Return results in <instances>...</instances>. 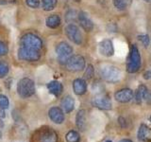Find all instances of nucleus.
<instances>
[{"label":"nucleus","mask_w":151,"mask_h":142,"mask_svg":"<svg viewBox=\"0 0 151 142\" xmlns=\"http://www.w3.org/2000/svg\"><path fill=\"white\" fill-rule=\"evenodd\" d=\"M78 14L75 11H69L65 15V20L66 22H73L78 18Z\"/></svg>","instance_id":"obj_27"},{"label":"nucleus","mask_w":151,"mask_h":142,"mask_svg":"<svg viewBox=\"0 0 151 142\" xmlns=\"http://www.w3.org/2000/svg\"><path fill=\"white\" fill-rule=\"evenodd\" d=\"M98 50L99 53L103 56L106 57H111L114 53V49H113L112 42L111 40H103L102 42L99 43L98 46Z\"/></svg>","instance_id":"obj_11"},{"label":"nucleus","mask_w":151,"mask_h":142,"mask_svg":"<svg viewBox=\"0 0 151 142\" xmlns=\"http://www.w3.org/2000/svg\"><path fill=\"white\" fill-rule=\"evenodd\" d=\"M93 73H94V68L92 64H89L87 66L86 70H85V73H84V78L86 80H90L93 78Z\"/></svg>","instance_id":"obj_26"},{"label":"nucleus","mask_w":151,"mask_h":142,"mask_svg":"<svg viewBox=\"0 0 151 142\" xmlns=\"http://www.w3.org/2000/svg\"><path fill=\"white\" fill-rule=\"evenodd\" d=\"M147 93H148V89L147 87L145 86L144 84H141L140 86L138 87L135 94V101L137 103L141 104L143 101H145V99L146 96H147Z\"/></svg>","instance_id":"obj_18"},{"label":"nucleus","mask_w":151,"mask_h":142,"mask_svg":"<svg viewBox=\"0 0 151 142\" xmlns=\"http://www.w3.org/2000/svg\"><path fill=\"white\" fill-rule=\"evenodd\" d=\"M138 39H139V41H141V43L145 46H148L149 42H150L148 35H139L138 36Z\"/></svg>","instance_id":"obj_31"},{"label":"nucleus","mask_w":151,"mask_h":142,"mask_svg":"<svg viewBox=\"0 0 151 142\" xmlns=\"http://www.w3.org/2000/svg\"><path fill=\"white\" fill-rule=\"evenodd\" d=\"M26 3L28 7L32 9H37L40 6V0H26Z\"/></svg>","instance_id":"obj_29"},{"label":"nucleus","mask_w":151,"mask_h":142,"mask_svg":"<svg viewBox=\"0 0 151 142\" xmlns=\"http://www.w3.org/2000/svg\"><path fill=\"white\" fill-rule=\"evenodd\" d=\"M60 17L57 14H53L46 19V26L50 28H56L60 25Z\"/></svg>","instance_id":"obj_21"},{"label":"nucleus","mask_w":151,"mask_h":142,"mask_svg":"<svg viewBox=\"0 0 151 142\" xmlns=\"http://www.w3.org/2000/svg\"><path fill=\"white\" fill-rule=\"evenodd\" d=\"M58 136L54 131H46L42 135L40 142H57Z\"/></svg>","instance_id":"obj_20"},{"label":"nucleus","mask_w":151,"mask_h":142,"mask_svg":"<svg viewBox=\"0 0 151 142\" xmlns=\"http://www.w3.org/2000/svg\"><path fill=\"white\" fill-rule=\"evenodd\" d=\"M137 136L142 142H151V129L147 125L141 124Z\"/></svg>","instance_id":"obj_13"},{"label":"nucleus","mask_w":151,"mask_h":142,"mask_svg":"<svg viewBox=\"0 0 151 142\" xmlns=\"http://www.w3.org/2000/svg\"><path fill=\"white\" fill-rule=\"evenodd\" d=\"M91 102L93 106L101 109V110H110L112 106L111 99L106 96H102V95H98V96L93 97Z\"/></svg>","instance_id":"obj_9"},{"label":"nucleus","mask_w":151,"mask_h":142,"mask_svg":"<svg viewBox=\"0 0 151 142\" xmlns=\"http://www.w3.org/2000/svg\"><path fill=\"white\" fill-rule=\"evenodd\" d=\"M145 101L147 102L148 104H151V92L150 91H148V93H147V96H146Z\"/></svg>","instance_id":"obj_34"},{"label":"nucleus","mask_w":151,"mask_h":142,"mask_svg":"<svg viewBox=\"0 0 151 142\" xmlns=\"http://www.w3.org/2000/svg\"><path fill=\"white\" fill-rule=\"evenodd\" d=\"M9 52V47L4 42L0 41V56H5Z\"/></svg>","instance_id":"obj_30"},{"label":"nucleus","mask_w":151,"mask_h":142,"mask_svg":"<svg viewBox=\"0 0 151 142\" xmlns=\"http://www.w3.org/2000/svg\"><path fill=\"white\" fill-rule=\"evenodd\" d=\"M118 121H119V124L122 128H126L127 127V122H126V120L123 117H120L118 118Z\"/></svg>","instance_id":"obj_32"},{"label":"nucleus","mask_w":151,"mask_h":142,"mask_svg":"<svg viewBox=\"0 0 151 142\" xmlns=\"http://www.w3.org/2000/svg\"><path fill=\"white\" fill-rule=\"evenodd\" d=\"M78 22L80 24V26L82 27L83 30H85L86 31H91L93 28V24L92 22L91 19L89 18V16L87 15V13H85L83 12H80L78 13Z\"/></svg>","instance_id":"obj_14"},{"label":"nucleus","mask_w":151,"mask_h":142,"mask_svg":"<svg viewBox=\"0 0 151 142\" xmlns=\"http://www.w3.org/2000/svg\"><path fill=\"white\" fill-rule=\"evenodd\" d=\"M66 141L67 142H79L80 140V135L78 132L76 131H70L66 134Z\"/></svg>","instance_id":"obj_24"},{"label":"nucleus","mask_w":151,"mask_h":142,"mask_svg":"<svg viewBox=\"0 0 151 142\" xmlns=\"http://www.w3.org/2000/svg\"><path fill=\"white\" fill-rule=\"evenodd\" d=\"M21 43L23 46L36 50H39L42 47V39L36 34H33V33H27V34L24 35L21 39Z\"/></svg>","instance_id":"obj_5"},{"label":"nucleus","mask_w":151,"mask_h":142,"mask_svg":"<svg viewBox=\"0 0 151 142\" xmlns=\"http://www.w3.org/2000/svg\"><path fill=\"white\" fill-rule=\"evenodd\" d=\"M105 142H111V140H107V141H105Z\"/></svg>","instance_id":"obj_38"},{"label":"nucleus","mask_w":151,"mask_h":142,"mask_svg":"<svg viewBox=\"0 0 151 142\" xmlns=\"http://www.w3.org/2000/svg\"><path fill=\"white\" fill-rule=\"evenodd\" d=\"M101 77L108 83H117L122 79V72L114 65H104L99 70Z\"/></svg>","instance_id":"obj_1"},{"label":"nucleus","mask_w":151,"mask_h":142,"mask_svg":"<svg viewBox=\"0 0 151 142\" xmlns=\"http://www.w3.org/2000/svg\"><path fill=\"white\" fill-rule=\"evenodd\" d=\"M149 120H150V122H151V117H149Z\"/></svg>","instance_id":"obj_39"},{"label":"nucleus","mask_w":151,"mask_h":142,"mask_svg":"<svg viewBox=\"0 0 151 142\" xmlns=\"http://www.w3.org/2000/svg\"><path fill=\"white\" fill-rule=\"evenodd\" d=\"M86 111L81 109V110L78 112L77 116H76V124H77L78 128L80 131H85V129H86Z\"/></svg>","instance_id":"obj_16"},{"label":"nucleus","mask_w":151,"mask_h":142,"mask_svg":"<svg viewBox=\"0 0 151 142\" xmlns=\"http://www.w3.org/2000/svg\"><path fill=\"white\" fill-rule=\"evenodd\" d=\"M47 89H48V91L52 95L58 97L61 94V92H63V84H61L60 82H57V80H52V82H50L48 84H47Z\"/></svg>","instance_id":"obj_17"},{"label":"nucleus","mask_w":151,"mask_h":142,"mask_svg":"<svg viewBox=\"0 0 151 142\" xmlns=\"http://www.w3.org/2000/svg\"><path fill=\"white\" fill-rule=\"evenodd\" d=\"M150 78H151V71H145L144 73V79L149 80Z\"/></svg>","instance_id":"obj_33"},{"label":"nucleus","mask_w":151,"mask_h":142,"mask_svg":"<svg viewBox=\"0 0 151 142\" xmlns=\"http://www.w3.org/2000/svg\"><path fill=\"white\" fill-rule=\"evenodd\" d=\"M42 5L45 11L50 12L57 6V0H42Z\"/></svg>","instance_id":"obj_23"},{"label":"nucleus","mask_w":151,"mask_h":142,"mask_svg":"<svg viewBox=\"0 0 151 142\" xmlns=\"http://www.w3.org/2000/svg\"><path fill=\"white\" fill-rule=\"evenodd\" d=\"M73 89L77 95H83L87 91V83L83 79H76L73 82Z\"/></svg>","instance_id":"obj_15"},{"label":"nucleus","mask_w":151,"mask_h":142,"mask_svg":"<svg viewBox=\"0 0 151 142\" xmlns=\"http://www.w3.org/2000/svg\"><path fill=\"white\" fill-rule=\"evenodd\" d=\"M48 116L50 120L57 123V124H60L64 121V114L63 111L59 107H52L48 111Z\"/></svg>","instance_id":"obj_12"},{"label":"nucleus","mask_w":151,"mask_h":142,"mask_svg":"<svg viewBox=\"0 0 151 142\" xmlns=\"http://www.w3.org/2000/svg\"><path fill=\"white\" fill-rule=\"evenodd\" d=\"M141 67V55L138 47L133 45L130 49V53L129 57V61L127 64V70L129 73L137 72Z\"/></svg>","instance_id":"obj_2"},{"label":"nucleus","mask_w":151,"mask_h":142,"mask_svg":"<svg viewBox=\"0 0 151 142\" xmlns=\"http://www.w3.org/2000/svg\"><path fill=\"white\" fill-rule=\"evenodd\" d=\"M56 53L58 56V60L60 64H66L68 60L72 57L73 49L68 43L66 42H60L58 46H56Z\"/></svg>","instance_id":"obj_4"},{"label":"nucleus","mask_w":151,"mask_h":142,"mask_svg":"<svg viewBox=\"0 0 151 142\" xmlns=\"http://www.w3.org/2000/svg\"><path fill=\"white\" fill-rule=\"evenodd\" d=\"M18 58L27 62H36L40 59V52L36 49H28V47L22 46L18 49L17 52Z\"/></svg>","instance_id":"obj_6"},{"label":"nucleus","mask_w":151,"mask_h":142,"mask_svg":"<svg viewBox=\"0 0 151 142\" xmlns=\"http://www.w3.org/2000/svg\"><path fill=\"white\" fill-rule=\"evenodd\" d=\"M65 33H66V36H67L73 43H75V44H77V45L82 44V41H83L82 34L78 26L74 25V24H69V25H67V27L65 28Z\"/></svg>","instance_id":"obj_7"},{"label":"nucleus","mask_w":151,"mask_h":142,"mask_svg":"<svg viewBox=\"0 0 151 142\" xmlns=\"http://www.w3.org/2000/svg\"><path fill=\"white\" fill-rule=\"evenodd\" d=\"M145 1H147V2H151V0H145Z\"/></svg>","instance_id":"obj_37"},{"label":"nucleus","mask_w":151,"mask_h":142,"mask_svg":"<svg viewBox=\"0 0 151 142\" xmlns=\"http://www.w3.org/2000/svg\"><path fill=\"white\" fill-rule=\"evenodd\" d=\"M114 98L118 102L127 103L133 99V91L129 88H124V89L118 90L114 94Z\"/></svg>","instance_id":"obj_10"},{"label":"nucleus","mask_w":151,"mask_h":142,"mask_svg":"<svg viewBox=\"0 0 151 142\" xmlns=\"http://www.w3.org/2000/svg\"><path fill=\"white\" fill-rule=\"evenodd\" d=\"M61 107L65 113H70L75 108V99L71 96H66L61 101Z\"/></svg>","instance_id":"obj_19"},{"label":"nucleus","mask_w":151,"mask_h":142,"mask_svg":"<svg viewBox=\"0 0 151 142\" xmlns=\"http://www.w3.org/2000/svg\"><path fill=\"white\" fill-rule=\"evenodd\" d=\"M0 117H5V115H4V112L2 111V109L1 108H0Z\"/></svg>","instance_id":"obj_36"},{"label":"nucleus","mask_w":151,"mask_h":142,"mask_svg":"<svg viewBox=\"0 0 151 142\" xmlns=\"http://www.w3.org/2000/svg\"><path fill=\"white\" fill-rule=\"evenodd\" d=\"M118 142H133V141L130 140V139H127V138H124V139H121L120 141H118Z\"/></svg>","instance_id":"obj_35"},{"label":"nucleus","mask_w":151,"mask_h":142,"mask_svg":"<svg viewBox=\"0 0 151 142\" xmlns=\"http://www.w3.org/2000/svg\"><path fill=\"white\" fill-rule=\"evenodd\" d=\"M8 73L9 65L6 63H4V62H0V78H4Z\"/></svg>","instance_id":"obj_25"},{"label":"nucleus","mask_w":151,"mask_h":142,"mask_svg":"<svg viewBox=\"0 0 151 142\" xmlns=\"http://www.w3.org/2000/svg\"><path fill=\"white\" fill-rule=\"evenodd\" d=\"M9 99L4 96V95H0V108L1 109H7L9 107Z\"/></svg>","instance_id":"obj_28"},{"label":"nucleus","mask_w":151,"mask_h":142,"mask_svg":"<svg viewBox=\"0 0 151 142\" xmlns=\"http://www.w3.org/2000/svg\"><path fill=\"white\" fill-rule=\"evenodd\" d=\"M17 92L22 98H28L35 93V84L32 80L24 78L17 83Z\"/></svg>","instance_id":"obj_3"},{"label":"nucleus","mask_w":151,"mask_h":142,"mask_svg":"<svg viewBox=\"0 0 151 142\" xmlns=\"http://www.w3.org/2000/svg\"><path fill=\"white\" fill-rule=\"evenodd\" d=\"M66 67L73 72L81 71L85 68V59L80 55H74L66 63Z\"/></svg>","instance_id":"obj_8"},{"label":"nucleus","mask_w":151,"mask_h":142,"mask_svg":"<svg viewBox=\"0 0 151 142\" xmlns=\"http://www.w3.org/2000/svg\"><path fill=\"white\" fill-rule=\"evenodd\" d=\"M131 2L132 0H113V5L116 9L123 11V9H126L127 7H129Z\"/></svg>","instance_id":"obj_22"}]
</instances>
